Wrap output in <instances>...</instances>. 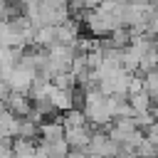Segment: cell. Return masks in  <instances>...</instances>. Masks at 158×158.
<instances>
[{
	"label": "cell",
	"instance_id": "cell-1",
	"mask_svg": "<svg viewBox=\"0 0 158 158\" xmlns=\"http://www.w3.org/2000/svg\"><path fill=\"white\" fill-rule=\"evenodd\" d=\"M148 91L153 96H158V74H151V81H148Z\"/></svg>",
	"mask_w": 158,
	"mask_h": 158
}]
</instances>
